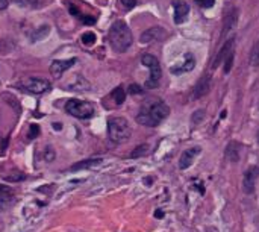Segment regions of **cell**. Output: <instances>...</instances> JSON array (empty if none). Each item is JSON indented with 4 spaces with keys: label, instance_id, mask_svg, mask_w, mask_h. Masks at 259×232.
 Instances as JSON below:
<instances>
[{
    "label": "cell",
    "instance_id": "1",
    "mask_svg": "<svg viewBox=\"0 0 259 232\" xmlns=\"http://www.w3.org/2000/svg\"><path fill=\"white\" fill-rule=\"evenodd\" d=\"M168 114H170V108L165 102L159 99H149L142 103L136 115V122L142 126L155 128L168 117Z\"/></svg>",
    "mask_w": 259,
    "mask_h": 232
},
{
    "label": "cell",
    "instance_id": "2",
    "mask_svg": "<svg viewBox=\"0 0 259 232\" xmlns=\"http://www.w3.org/2000/svg\"><path fill=\"white\" fill-rule=\"evenodd\" d=\"M132 41H133L132 32H130L129 26L125 21H115L111 26V29H109V44L115 52H119V53L126 52L130 47Z\"/></svg>",
    "mask_w": 259,
    "mask_h": 232
},
{
    "label": "cell",
    "instance_id": "3",
    "mask_svg": "<svg viewBox=\"0 0 259 232\" xmlns=\"http://www.w3.org/2000/svg\"><path fill=\"white\" fill-rule=\"evenodd\" d=\"M108 135H109V140L115 144L126 143L132 135V129H130L129 122L125 117L109 119V122H108Z\"/></svg>",
    "mask_w": 259,
    "mask_h": 232
},
{
    "label": "cell",
    "instance_id": "4",
    "mask_svg": "<svg viewBox=\"0 0 259 232\" xmlns=\"http://www.w3.org/2000/svg\"><path fill=\"white\" fill-rule=\"evenodd\" d=\"M65 111L67 114L73 115L76 119H90L94 115V106L86 102V100H79V99H71L65 103Z\"/></svg>",
    "mask_w": 259,
    "mask_h": 232
},
{
    "label": "cell",
    "instance_id": "5",
    "mask_svg": "<svg viewBox=\"0 0 259 232\" xmlns=\"http://www.w3.org/2000/svg\"><path fill=\"white\" fill-rule=\"evenodd\" d=\"M141 63H142V66H146L150 70V77L147 79L146 86H147V88H155V86H158V83L161 80V76H162L159 61L156 60L153 55L146 53V55H142Z\"/></svg>",
    "mask_w": 259,
    "mask_h": 232
},
{
    "label": "cell",
    "instance_id": "6",
    "mask_svg": "<svg viewBox=\"0 0 259 232\" xmlns=\"http://www.w3.org/2000/svg\"><path fill=\"white\" fill-rule=\"evenodd\" d=\"M21 88L27 93H32V94H43V93H46L52 88V83L47 79L29 77L21 83Z\"/></svg>",
    "mask_w": 259,
    "mask_h": 232
},
{
    "label": "cell",
    "instance_id": "7",
    "mask_svg": "<svg viewBox=\"0 0 259 232\" xmlns=\"http://www.w3.org/2000/svg\"><path fill=\"white\" fill-rule=\"evenodd\" d=\"M259 176V168L258 167H249L244 173V178H243V188H244V193L247 194H252L255 191V184H256V179Z\"/></svg>",
    "mask_w": 259,
    "mask_h": 232
},
{
    "label": "cell",
    "instance_id": "8",
    "mask_svg": "<svg viewBox=\"0 0 259 232\" xmlns=\"http://www.w3.org/2000/svg\"><path fill=\"white\" fill-rule=\"evenodd\" d=\"M74 63H76V58H71V60H56L50 66V73L58 79V77H61L63 73L65 70H68Z\"/></svg>",
    "mask_w": 259,
    "mask_h": 232
},
{
    "label": "cell",
    "instance_id": "9",
    "mask_svg": "<svg viewBox=\"0 0 259 232\" xmlns=\"http://www.w3.org/2000/svg\"><path fill=\"white\" fill-rule=\"evenodd\" d=\"M167 37V32L162 27H150L146 32L141 35V43H153V41H161Z\"/></svg>",
    "mask_w": 259,
    "mask_h": 232
},
{
    "label": "cell",
    "instance_id": "10",
    "mask_svg": "<svg viewBox=\"0 0 259 232\" xmlns=\"http://www.w3.org/2000/svg\"><path fill=\"white\" fill-rule=\"evenodd\" d=\"M195 66V60H194V56L191 53H187L185 58H184V61L181 64H176L175 67H171L170 72L173 75H182V73H188L194 69Z\"/></svg>",
    "mask_w": 259,
    "mask_h": 232
},
{
    "label": "cell",
    "instance_id": "11",
    "mask_svg": "<svg viewBox=\"0 0 259 232\" xmlns=\"http://www.w3.org/2000/svg\"><path fill=\"white\" fill-rule=\"evenodd\" d=\"M173 5H175V23L176 24L184 23L188 17L190 6L187 5V2H184V0H176Z\"/></svg>",
    "mask_w": 259,
    "mask_h": 232
},
{
    "label": "cell",
    "instance_id": "12",
    "mask_svg": "<svg viewBox=\"0 0 259 232\" xmlns=\"http://www.w3.org/2000/svg\"><path fill=\"white\" fill-rule=\"evenodd\" d=\"M211 90V77L208 75H205L203 77H200V80L197 82L195 88H194V97L195 99H200L209 93Z\"/></svg>",
    "mask_w": 259,
    "mask_h": 232
},
{
    "label": "cell",
    "instance_id": "13",
    "mask_svg": "<svg viewBox=\"0 0 259 232\" xmlns=\"http://www.w3.org/2000/svg\"><path fill=\"white\" fill-rule=\"evenodd\" d=\"M234 41H235V37H232V38H229V40H226L224 41V44H223V47H221V50H220V53L217 55V58H215V61H214V64H212V67L215 69L217 66H220L224 60H226V56L234 50Z\"/></svg>",
    "mask_w": 259,
    "mask_h": 232
},
{
    "label": "cell",
    "instance_id": "14",
    "mask_svg": "<svg viewBox=\"0 0 259 232\" xmlns=\"http://www.w3.org/2000/svg\"><path fill=\"white\" fill-rule=\"evenodd\" d=\"M200 148H191V149H188V151H185L184 154H182V156H181V159H179V167L182 168V170H185V168H188L191 164H193V161H194V158L200 154Z\"/></svg>",
    "mask_w": 259,
    "mask_h": 232
},
{
    "label": "cell",
    "instance_id": "15",
    "mask_svg": "<svg viewBox=\"0 0 259 232\" xmlns=\"http://www.w3.org/2000/svg\"><path fill=\"white\" fill-rule=\"evenodd\" d=\"M238 12H237V9H232L230 11L227 15H226V23H224V26H223V34L221 35H226L230 29H232L235 24H237V20H238Z\"/></svg>",
    "mask_w": 259,
    "mask_h": 232
},
{
    "label": "cell",
    "instance_id": "16",
    "mask_svg": "<svg viewBox=\"0 0 259 232\" xmlns=\"http://www.w3.org/2000/svg\"><path fill=\"white\" fill-rule=\"evenodd\" d=\"M102 162V159H85V161H80L74 165H71V170H82V168H90V167H94V165H99Z\"/></svg>",
    "mask_w": 259,
    "mask_h": 232
},
{
    "label": "cell",
    "instance_id": "17",
    "mask_svg": "<svg viewBox=\"0 0 259 232\" xmlns=\"http://www.w3.org/2000/svg\"><path fill=\"white\" fill-rule=\"evenodd\" d=\"M226 158L227 159H230L232 162H235V161H238V146L235 143H230L229 146H227V149H226Z\"/></svg>",
    "mask_w": 259,
    "mask_h": 232
},
{
    "label": "cell",
    "instance_id": "18",
    "mask_svg": "<svg viewBox=\"0 0 259 232\" xmlns=\"http://www.w3.org/2000/svg\"><path fill=\"white\" fill-rule=\"evenodd\" d=\"M250 64L253 66V67H259V40L255 43V46H253V49H252V52H250Z\"/></svg>",
    "mask_w": 259,
    "mask_h": 232
},
{
    "label": "cell",
    "instance_id": "19",
    "mask_svg": "<svg viewBox=\"0 0 259 232\" xmlns=\"http://www.w3.org/2000/svg\"><path fill=\"white\" fill-rule=\"evenodd\" d=\"M111 96H112V99L115 100V103H117V105H122L125 102V99H126V93L123 90V86H117V88L112 91Z\"/></svg>",
    "mask_w": 259,
    "mask_h": 232
},
{
    "label": "cell",
    "instance_id": "20",
    "mask_svg": "<svg viewBox=\"0 0 259 232\" xmlns=\"http://www.w3.org/2000/svg\"><path fill=\"white\" fill-rule=\"evenodd\" d=\"M50 32V27L49 26H43V27H40V31H38V34L35 32L34 35H32V41H38V40H41V38H44L47 34Z\"/></svg>",
    "mask_w": 259,
    "mask_h": 232
},
{
    "label": "cell",
    "instance_id": "21",
    "mask_svg": "<svg viewBox=\"0 0 259 232\" xmlns=\"http://www.w3.org/2000/svg\"><path fill=\"white\" fill-rule=\"evenodd\" d=\"M147 149H149L147 144H141V146H138V148L135 149V152L130 154V158H138V156L146 155V154H147Z\"/></svg>",
    "mask_w": 259,
    "mask_h": 232
},
{
    "label": "cell",
    "instance_id": "22",
    "mask_svg": "<svg viewBox=\"0 0 259 232\" xmlns=\"http://www.w3.org/2000/svg\"><path fill=\"white\" fill-rule=\"evenodd\" d=\"M94 41H96V35H94L93 32H85V34L82 35V43H83L85 46H93Z\"/></svg>",
    "mask_w": 259,
    "mask_h": 232
},
{
    "label": "cell",
    "instance_id": "23",
    "mask_svg": "<svg viewBox=\"0 0 259 232\" xmlns=\"http://www.w3.org/2000/svg\"><path fill=\"white\" fill-rule=\"evenodd\" d=\"M234 50L232 52H230L227 56H226V60L223 61L224 63V73H229L230 72V69H232V63H234Z\"/></svg>",
    "mask_w": 259,
    "mask_h": 232
},
{
    "label": "cell",
    "instance_id": "24",
    "mask_svg": "<svg viewBox=\"0 0 259 232\" xmlns=\"http://www.w3.org/2000/svg\"><path fill=\"white\" fill-rule=\"evenodd\" d=\"M195 2H197L201 8H211V6H214L215 0H195Z\"/></svg>",
    "mask_w": 259,
    "mask_h": 232
},
{
    "label": "cell",
    "instance_id": "25",
    "mask_svg": "<svg viewBox=\"0 0 259 232\" xmlns=\"http://www.w3.org/2000/svg\"><path fill=\"white\" fill-rule=\"evenodd\" d=\"M38 134H40V126H38V125H31V132H29L27 137L32 140V138H35Z\"/></svg>",
    "mask_w": 259,
    "mask_h": 232
},
{
    "label": "cell",
    "instance_id": "26",
    "mask_svg": "<svg viewBox=\"0 0 259 232\" xmlns=\"http://www.w3.org/2000/svg\"><path fill=\"white\" fill-rule=\"evenodd\" d=\"M122 5H123L126 9H132V8H135V5H136V0H122Z\"/></svg>",
    "mask_w": 259,
    "mask_h": 232
},
{
    "label": "cell",
    "instance_id": "27",
    "mask_svg": "<svg viewBox=\"0 0 259 232\" xmlns=\"http://www.w3.org/2000/svg\"><path fill=\"white\" fill-rule=\"evenodd\" d=\"M129 93H130V94H141L142 90H141L139 85H130V86H129Z\"/></svg>",
    "mask_w": 259,
    "mask_h": 232
},
{
    "label": "cell",
    "instance_id": "28",
    "mask_svg": "<svg viewBox=\"0 0 259 232\" xmlns=\"http://www.w3.org/2000/svg\"><path fill=\"white\" fill-rule=\"evenodd\" d=\"M9 5V0H0V11L2 9H6Z\"/></svg>",
    "mask_w": 259,
    "mask_h": 232
},
{
    "label": "cell",
    "instance_id": "29",
    "mask_svg": "<svg viewBox=\"0 0 259 232\" xmlns=\"http://www.w3.org/2000/svg\"><path fill=\"white\" fill-rule=\"evenodd\" d=\"M53 126H55V129H61L63 128V125H60V123H55Z\"/></svg>",
    "mask_w": 259,
    "mask_h": 232
},
{
    "label": "cell",
    "instance_id": "30",
    "mask_svg": "<svg viewBox=\"0 0 259 232\" xmlns=\"http://www.w3.org/2000/svg\"><path fill=\"white\" fill-rule=\"evenodd\" d=\"M258 143H259V132H258Z\"/></svg>",
    "mask_w": 259,
    "mask_h": 232
}]
</instances>
